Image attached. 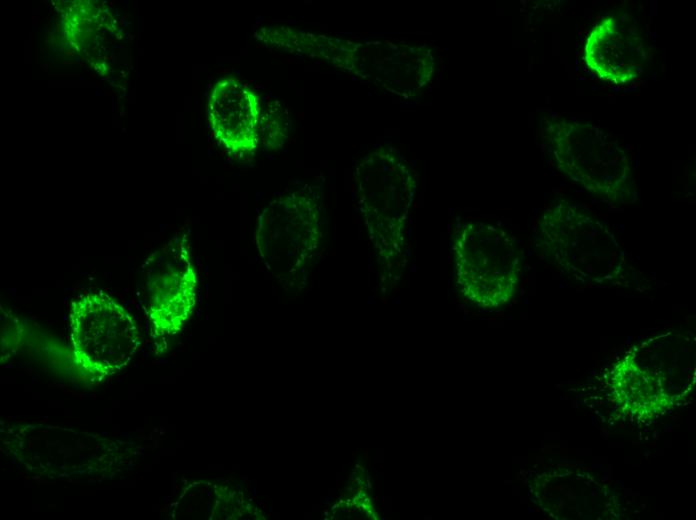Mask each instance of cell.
<instances>
[{
	"mask_svg": "<svg viewBox=\"0 0 696 520\" xmlns=\"http://www.w3.org/2000/svg\"><path fill=\"white\" fill-rule=\"evenodd\" d=\"M578 221H555L546 237L548 249L555 260L571 276L600 278L612 276L617 261V246L602 227L582 228Z\"/></svg>",
	"mask_w": 696,
	"mask_h": 520,
	"instance_id": "8992f818",
	"label": "cell"
},
{
	"mask_svg": "<svg viewBox=\"0 0 696 520\" xmlns=\"http://www.w3.org/2000/svg\"><path fill=\"white\" fill-rule=\"evenodd\" d=\"M453 258L457 286L470 301L494 308L513 297L521 275V256L505 232L469 225L455 239Z\"/></svg>",
	"mask_w": 696,
	"mask_h": 520,
	"instance_id": "7a4b0ae2",
	"label": "cell"
},
{
	"mask_svg": "<svg viewBox=\"0 0 696 520\" xmlns=\"http://www.w3.org/2000/svg\"><path fill=\"white\" fill-rule=\"evenodd\" d=\"M316 204L306 188L296 189L274 199L258 219L255 238L260 256L286 283L305 276L318 248Z\"/></svg>",
	"mask_w": 696,
	"mask_h": 520,
	"instance_id": "3957f363",
	"label": "cell"
},
{
	"mask_svg": "<svg viewBox=\"0 0 696 520\" xmlns=\"http://www.w3.org/2000/svg\"><path fill=\"white\" fill-rule=\"evenodd\" d=\"M197 276L186 235L157 251L147 266L148 314L154 337L175 334L195 303Z\"/></svg>",
	"mask_w": 696,
	"mask_h": 520,
	"instance_id": "277c9868",
	"label": "cell"
},
{
	"mask_svg": "<svg viewBox=\"0 0 696 520\" xmlns=\"http://www.w3.org/2000/svg\"><path fill=\"white\" fill-rule=\"evenodd\" d=\"M69 319L75 360L94 377L122 370L141 346V333L132 315L102 291L77 297Z\"/></svg>",
	"mask_w": 696,
	"mask_h": 520,
	"instance_id": "6da1fadb",
	"label": "cell"
},
{
	"mask_svg": "<svg viewBox=\"0 0 696 520\" xmlns=\"http://www.w3.org/2000/svg\"><path fill=\"white\" fill-rule=\"evenodd\" d=\"M259 115L258 96L248 84L237 78H225L216 84L209 100L212 129L234 156L245 158L256 150Z\"/></svg>",
	"mask_w": 696,
	"mask_h": 520,
	"instance_id": "5b68a950",
	"label": "cell"
}]
</instances>
